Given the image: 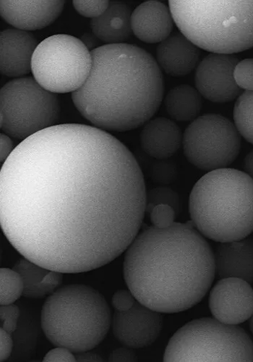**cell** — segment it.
<instances>
[{"mask_svg": "<svg viewBox=\"0 0 253 362\" xmlns=\"http://www.w3.org/2000/svg\"><path fill=\"white\" fill-rule=\"evenodd\" d=\"M235 127L240 135L253 144V90L239 96L234 108Z\"/></svg>", "mask_w": 253, "mask_h": 362, "instance_id": "obj_24", "label": "cell"}, {"mask_svg": "<svg viewBox=\"0 0 253 362\" xmlns=\"http://www.w3.org/2000/svg\"><path fill=\"white\" fill-rule=\"evenodd\" d=\"M151 221L153 226L157 228H167L175 223L177 216L175 210L166 204L157 205L153 208L150 213Z\"/></svg>", "mask_w": 253, "mask_h": 362, "instance_id": "obj_28", "label": "cell"}, {"mask_svg": "<svg viewBox=\"0 0 253 362\" xmlns=\"http://www.w3.org/2000/svg\"><path fill=\"white\" fill-rule=\"evenodd\" d=\"M18 306L20 315L17 329L12 335L14 349L10 359L13 361H25L35 355L42 327L38 311L33 305L20 301Z\"/></svg>", "mask_w": 253, "mask_h": 362, "instance_id": "obj_21", "label": "cell"}, {"mask_svg": "<svg viewBox=\"0 0 253 362\" xmlns=\"http://www.w3.org/2000/svg\"><path fill=\"white\" fill-rule=\"evenodd\" d=\"M160 204L169 205L175 210L177 215L180 213V197L175 191L170 188H155L147 194L146 212L150 214L154 206Z\"/></svg>", "mask_w": 253, "mask_h": 362, "instance_id": "obj_26", "label": "cell"}, {"mask_svg": "<svg viewBox=\"0 0 253 362\" xmlns=\"http://www.w3.org/2000/svg\"><path fill=\"white\" fill-rule=\"evenodd\" d=\"M13 269L23 279V296L25 298H40L52 294L63 279L60 272L45 268L26 258L18 261Z\"/></svg>", "mask_w": 253, "mask_h": 362, "instance_id": "obj_22", "label": "cell"}, {"mask_svg": "<svg viewBox=\"0 0 253 362\" xmlns=\"http://www.w3.org/2000/svg\"><path fill=\"white\" fill-rule=\"evenodd\" d=\"M73 6L81 16L96 18L102 16L110 6L109 1H73Z\"/></svg>", "mask_w": 253, "mask_h": 362, "instance_id": "obj_30", "label": "cell"}, {"mask_svg": "<svg viewBox=\"0 0 253 362\" xmlns=\"http://www.w3.org/2000/svg\"><path fill=\"white\" fill-rule=\"evenodd\" d=\"M20 315V309L18 305L12 304L1 305L0 308V320H1V329L13 335L16 330Z\"/></svg>", "mask_w": 253, "mask_h": 362, "instance_id": "obj_29", "label": "cell"}, {"mask_svg": "<svg viewBox=\"0 0 253 362\" xmlns=\"http://www.w3.org/2000/svg\"><path fill=\"white\" fill-rule=\"evenodd\" d=\"M43 361L73 362L76 361V358L71 350L65 347H57L47 354Z\"/></svg>", "mask_w": 253, "mask_h": 362, "instance_id": "obj_32", "label": "cell"}, {"mask_svg": "<svg viewBox=\"0 0 253 362\" xmlns=\"http://www.w3.org/2000/svg\"><path fill=\"white\" fill-rule=\"evenodd\" d=\"M110 361H136V354L129 349H117L110 356Z\"/></svg>", "mask_w": 253, "mask_h": 362, "instance_id": "obj_35", "label": "cell"}, {"mask_svg": "<svg viewBox=\"0 0 253 362\" xmlns=\"http://www.w3.org/2000/svg\"><path fill=\"white\" fill-rule=\"evenodd\" d=\"M65 4V1H0V13L16 28L37 31L54 22Z\"/></svg>", "mask_w": 253, "mask_h": 362, "instance_id": "obj_14", "label": "cell"}, {"mask_svg": "<svg viewBox=\"0 0 253 362\" xmlns=\"http://www.w3.org/2000/svg\"><path fill=\"white\" fill-rule=\"evenodd\" d=\"M182 139L179 127L166 117L151 119L141 134V144L144 152L158 160L173 156L180 148Z\"/></svg>", "mask_w": 253, "mask_h": 362, "instance_id": "obj_19", "label": "cell"}, {"mask_svg": "<svg viewBox=\"0 0 253 362\" xmlns=\"http://www.w3.org/2000/svg\"><path fill=\"white\" fill-rule=\"evenodd\" d=\"M1 74L8 77L24 76L31 71L37 40L33 34L19 29L1 33Z\"/></svg>", "mask_w": 253, "mask_h": 362, "instance_id": "obj_15", "label": "cell"}, {"mask_svg": "<svg viewBox=\"0 0 253 362\" xmlns=\"http://www.w3.org/2000/svg\"><path fill=\"white\" fill-rule=\"evenodd\" d=\"M209 307L220 322L241 324L253 315V289L242 279H221L211 291Z\"/></svg>", "mask_w": 253, "mask_h": 362, "instance_id": "obj_13", "label": "cell"}, {"mask_svg": "<svg viewBox=\"0 0 253 362\" xmlns=\"http://www.w3.org/2000/svg\"><path fill=\"white\" fill-rule=\"evenodd\" d=\"M155 171V177L161 180V182L165 183L170 182L176 174L175 165L167 163L158 167Z\"/></svg>", "mask_w": 253, "mask_h": 362, "instance_id": "obj_34", "label": "cell"}, {"mask_svg": "<svg viewBox=\"0 0 253 362\" xmlns=\"http://www.w3.org/2000/svg\"><path fill=\"white\" fill-rule=\"evenodd\" d=\"M164 361H253V342L236 325L195 320L172 337Z\"/></svg>", "mask_w": 253, "mask_h": 362, "instance_id": "obj_7", "label": "cell"}, {"mask_svg": "<svg viewBox=\"0 0 253 362\" xmlns=\"http://www.w3.org/2000/svg\"><path fill=\"white\" fill-rule=\"evenodd\" d=\"M76 358V361H103V358L99 354L90 353L89 351L78 353Z\"/></svg>", "mask_w": 253, "mask_h": 362, "instance_id": "obj_37", "label": "cell"}, {"mask_svg": "<svg viewBox=\"0 0 253 362\" xmlns=\"http://www.w3.org/2000/svg\"><path fill=\"white\" fill-rule=\"evenodd\" d=\"M182 144L187 160L204 170L226 168L237 158L240 134L229 119L217 114L197 117L187 128Z\"/></svg>", "mask_w": 253, "mask_h": 362, "instance_id": "obj_10", "label": "cell"}, {"mask_svg": "<svg viewBox=\"0 0 253 362\" xmlns=\"http://www.w3.org/2000/svg\"><path fill=\"white\" fill-rule=\"evenodd\" d=\"M0 96V126L10 137L24 141L58 122L60 103L57 95L44 88L35 78H18L8 82Z\"/></svg>", "mask_w": 253, "mask_h": 362, "instance_id": "obj_8", "label": "cell"}, {"mask_svg": "<svg viewBox=\"0 0 253 362\" xmlns=\"http://www.w3.org/2000/svg\"><path fill=\"white\" fill-rule=\"evenodd\" d=\"M214 260L218 279L237 278L253 284V240L221 243L215 251Z\"/></svg>", "mask_w": 253, "mask_h": 362, "instance_id": "obj_18", "label": "cell"}, {"mask_svg": "<svg viewBox=\"0 0 253 362\" xmlns=\"http://www.w3.org/2000/svg\"><path fill=\"white\" fill-rule=\"evenodd\" d=\"M146 197L131 151L81 124L56 125L22 141L0 174V217L10 243L62 274L98 269L128 250Z\"/></svg>", "mask_w": 253, "mask_h": 362, "instance_id": "obj_1", "label": "cell"}, {"mask_svg": "<svg viewBox=\"0 0 253 362\" xmlns=\"http://www.w3.org/2000/svg\"><path fill=\"white\" fill-rule=\"evenodd\" d=\"M136 300L131 291L120 290L114 294L112 305L115 310L123 312L130 310Z\"/></svg>", "mask_w": 253, "mask_h": 362, "instance_id": "obj_31", "label": "cell"}, {"mask_svg": "<svg viewBox=\"0 0 253 362\" xmlns=\"http://www.w3.org/2000/svg\"><path fill=\"white\" fill-rule=\"evenodd\" d=\"M164 318L160 313L143 305L139 300L129 310H115L113 333L124 346L141 349L151 345L160 337Z\"/></svg>", "mask_w": 253, "mask_h": 362, "instance_id": "obj_12", "label": "cell"}, {"mask_svg": "<svg viewBox=\"0 0 253 362\" xmlns=\"http://www.w3.org/2000/svg\"><path fill=\"white\" fill-rule=\"evenodd\" d=\"M200 58V50L180 33H175L157 47L156 62L166 74L181 77L192 72Z\"/></svg>", "mask_w": 253, "mask_h": 362, "instance_id": "obj_17", "label": "cell"}, {"mask_svg": "<svg viewBox=\"0 0 253 362\" xmlns=\"http://www.w3.org/2000/svg\"><path fill=\"white\" fill-rule=\"evenodd\" d=\"M245 169L246 173L253 179V150L245 158Z\"/></svg>", "mask_w": 253, "mask_h": 362, "instance_id": "obj_38", "label": "cell"}, {"mask_svg": "<svg viewBox=\"0 0 253 362\" xmlns=\"http://www.w3.org/2000/svg\"><path fill=\"white\" fill-rule=\"evenodd\" d=\"M234 78L240 88L253 90V59L239 62L235 69Z\"/></svg>", "mask_w": 253, "mask_h": 362, "instance_id": "obj_27", "label": "cell"}, {"mask_svg": "<svg viewBox=\"0 0 253 362\" xmlns=\"http://www.w3.org/2000/svg\"><path fill=\"white\" fill-rule=\"evenodd\" d=\"M0 142H1V162L4 163L11 156L15 148L10 136L5 134H1Z\"/></svg>", "mask_w": 253, "mask_h": 362, "instance_id": "obj_36", "label": "cell"}, {"mask_svg": "<svg viewBox=\"0 0 253 362\" xmlns=\"http://www.w3.org/2000/svg\"><path fill=\"white\" fill-rule=\"evenodd\" d=\"M189 209L206 238L220 243L245 239L253 232V179L235 169L210 171L194 186Z\"/></svg>", "mask_w": 253, "mask_h": 362, "instance_id": "obj_4", "label": "cell"}, {"mask_svg": "<svg viewBox=\"0 0 253 362\" xmlns=\"http://www.w3.org/2000/svg\"><path fill=\"white\" fill-rule=\"evenodd\" d=\"M165 104L170 116L180 122L196 119L203 106L199 90L189 85H180L172 88L165 98Z\"/></svg>", "mask_w": 253, "mask_h": 362, "instance_id": "obj_23", "label": "cell"}, {"mask_svg": "<svg viewBox=\"0 0 253 362\" xmlns=\"http://www.w3.org/2000/svg\"><path fill=\"white\" fill-rule=\"evenodd\" d=\"M0 335H1V347H0V361H4L9 359L13 352L14 341L11 334L8 333L6 330L1 329L0 330Z\"/></svg>", "mask_w": 253, "mask_h": 362, "instance_id": "obj_33", "label": "cell"}, {"mask_svg": "<svg viewBox=\"0 0 253 362\" xmlns=\"http://www.w3.org/2000/svg\"><path fill=\"white\" fill-rule=\"evenodd\" d=\"M249 325H250V329H251L252 334L253 335V315H252V317L250 318Z\"/></svg>", "mask_w": 253, "mask_h": 362, "instance_id": "obj_39", "label": "cell"}, {"mask_svg": "<svg viewBox=\"0 0 253 362\" xmlns=\"http://www.w3.org/2000/svg\"><path fill=\"white\" fill-rule=\"evenodd\" d=\"M216 275L214 254L192 223L146 229L126 250L124 277L137 300L160 313L192 308Z\"/></svg>", "mask_w": 253, "mask_h": 362, "instance_id": "obj_2", "label": "cell"}, {"mask_svg": "<svg viewBox=\"0 0 253 362\" xmlns=\"http://www.w3.org/2000/svg\"><path fill=\"white\" fill-rule=\"evenodd\" d=\"M131 8L124 4L114 2L100 17L90 21L95 37L107 45L123 44L133 33Z\"/></svg>", "mask_w": 253, "mask_h": 362, "instance_id": "obj_20", "label": "cell"}, {"mask_svg": "<svg viewBox=\"0 0 253 362\" xmlns=\"http://www.w3.org/2000/svg\"><path fill=\"white\" fill-rule=\"evenodd\" d=\"M92 66L91 52L82 40L68 35H56L38 45L31 72L49 92L73 94L85 84Z\"/></svg>", "mask_w": 253, "mask_h": 362, "instance_id": "obj_9", "label": "cell"}, {"mask_svg": "<svg viewBox=\"0 0 253 362\" xmlns=\"http://www.w3.org/2000/svg\"><path fill=\"white\" fill-rule=\"evenodd\" d=\"M93 66L73 102L94 127L129 132L146 124L159 110L165 82L160 67L143 49L105 45L91 51Z\"/></svg>", "mask_w": 253, "mask_h": 362, "instance_id": "obj_3", "label": "cell"}, {"mask_svg": "<svg viewBox=\"0 0 253 362\" xmlns=\"http://www.w3.org/2000/svg\"><path fill=\"white\" fill-rule=\"evenodd\" d=\"M0 305H12L23 296L24 285L16 270L2 268L0 270Z\"/></svg>", "mask_w": 253, "mask_h": 362, "instance_id": "obj_25", "label": "cell"}, {"mask_svg": "<svg viewBox=\"0 0 253 362\" xmlns=\"http://www.w3.org/2000/svg\"><path fill=\"white\" fill-rule=\"evenodd\" d=\"M173 21L171 11L165 4L147 1L132 13L133 33L143 42L161 43L171 35Z\"/></svg>", "mask_w": 253, "mask_h": 362, "instance_id": "obj_16", "label": "cell"}, {"mask_svg": "<svg viewBox=\"0 0 253 362\" xmlns=\"http://www.w3.org/2000/svg\"><path fill=\"white\" fill-rule=\"evenodd\" d=\"M239 63L232 54H211L198 66L195 83L204 98L216 103H226L237 98L241 88L237 85L234 71Z\"/></svg>", "mask_w": 253, "mask_h": 362, "instance_id": "obj_11", "label": "cell"}, {"mask_svg": "<svg viewBox=\"0 0 253 362\" xmlns=\"http://www.w3.org/2000/svg\"><path fill=\"white\" fill-rule=\"evenodd\" d=\"M180 33L199 48L232 54L253 47V1H170Z\"/></svg>", "mask_w": 253, "mask_h": 362, "instance_id": "obj_6", "label": "cell"}, {"mask_svg": "<svg viewBox=\"0 0 253 362\" xmlns=\"http://www.w3.org/2000/svg\"><path fill=\"white\" fill-rule=\"evenodd\" d=\"M41 321L45 336L54 346L78 354L93 349L105 339L112 316L105 298L98 291L73 284L47 298Z\"/></svg>", "mask_w": 253, "mask_h": 362, "instance_id": "obj_5", "label": "cell"}]
</instances>
